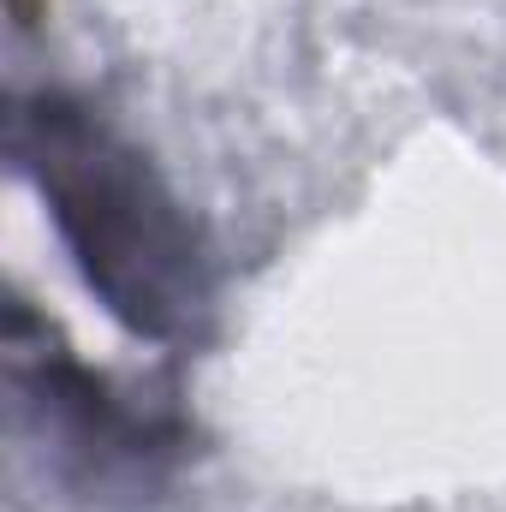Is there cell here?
Masks as SVG:
<instances>
[{
  "label": "cell",
  "instance_id": "1",
  "mask_svg": "<svg viewBox=\"0 0 506 512\" xmlns=\"http://www.w3.org/2000/svg\"><path fill=\"white\" fill-rule=\"evenodd\" d=\"M12 149L42 185L48 215L72 245L84 280L131 334H191L209 298L203 256L143 155L66 96L24 102L12 120Z\"/></svg>",
  "mask_w": 506,
  "mask_h": 512
}]
</instances>
